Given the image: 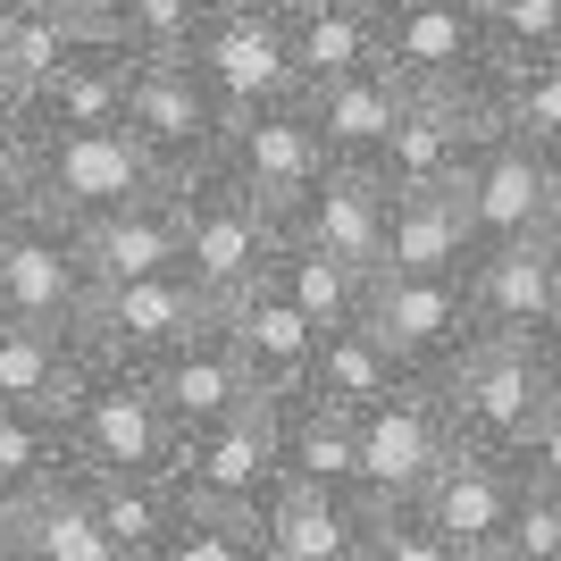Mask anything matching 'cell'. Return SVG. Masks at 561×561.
<instances>
[{
    "mask_svg": "<svg viewBox=\"0 0 561 561\" xmlns=\"http://www.w3.org/2000/svg\"><path fill=\"white\" fill-rule=\"evenodd\" d=\"M210 319H218V310L202 302V285L176 268V277L93 285V302H84L76 335H84V352H101V360H126V369H142V360H160L176 335L210 328Z\"/></svg>",
    "mask_w": 561,
    "mask_h": 561,
    "instance_id": "obj_12",
    "label": "cell"
},
{
    "mask_svg": "<svg viewBox=\"0 0 561 561\" xmlns=\"http://www.w3.org/2000/svg\"><path fill=\"white\" fill-rule=\"evenodd\" d=\"M93 43V34H76L68 18H50L43 0H25V9H9L0 18V76H9V93H18V110L43 84H59V76L76 68V50Z\"/></svg>",
    "mask_w": 561,
    "mask_h": 561,
    "instance_id": "obj_32",
    "label": "cell"
},
{
    "mask_svg": "<svg viewBox=\"0 0 561 561\" xmlns=\"http://www.w3.org/2000/svg\"><path fill=\"white\" fill-rule=\"evenodd\" d=\"M218 328H227L234 360H243V377H252L260 402H285L310 386V360H319V328H310L302 310L285 302L277 285H252V294H234L227 310H218Z\"/></svg>",
    "mask_w": 561,
    "mask_h": 561,
    "instance_id": "obj_19",
    "label": "cell"
},
{
    "mask_svg": "<svg viewBox=\"0 0 561 561\" xmlns=\"http://www.w3.org/2000/svg\"><path fill=\"white\" fill-rule=\"evenodd\" d=\"M218 0H117V43L135 59H185V43L202 34Z\"/></svg>",
    "mask_w": 561,
    "mask_h": 561,
    "instance_id": "obj_37",
    "label": "cell"
},
{
    "mask_svg": "<svg viewBox=\"0 0 561 561\" xmlns=\"http://www.w3.org/2000/svg\"><path fill=\"white\" fill-rule=\"evenodd\" d=\"M377 68L402 93H453V101H494L486 68V25L461 0H386V34H377Z\"/></svg>",
    "mask_w": 561,
    "mask_h": 561,
    "instance_id": "obj_6",
    "label": "cell"
},
{
    "mask_svg": "<svg viewBox=\"0 0 561 561\" xmlns=\"http://www.w3.org/2000/svg\"><path fill=\"white\" fill-rule=\"evenodd\" d=\"M469 260H478V234H469L461 193H394L377 277H461Z\"/></svg>",
    "mask_w": 561,
    "mask_h": 561,
    "instance_id": "obj_26",
    "label": "cell"
},
{
    "mask_svg": "<svg viewBox=\"0 0 561 561\" xmlns=\"http://www.w3.org/2000/svg\"><path fill=\"white\" fill-rule=\"evenodd\" d=\"M126 135L142 142V160L160 168V185H193L202 168H218L227 110H218L210 84L193 76V59H135V84H126Z\"/></svg>",
    "mask_w": 561,
    "mask_h": 561,
    "instance_id": "obj_7",
    "label": "cell"
},
{
    "mask_svg": "<svg viewBox=\"0 0 561 561\" xmlns=\"http://www.w3.org/2000/svg\"><path fill=\"white\" fill-rule=\"evenodd\" d=\"M461 9H469V18H478V25H486V18H494V9H503V0H461Z\"/></svg>",
    "mask_w": 561,
    "mask_h": 561,
    "instance_id": "obj_47",
    "label": "cell"
},
{
    "mask_svg": "<svg viewBox=\"0 0 561 561\" xmlns=\"http://www.w3.org/2000/svg\"><path fill=\"white\" fill-rule=\"evenodd\" d=\"M142 193H160V168L142 160V142L126 126H76V135H34V168H25V210L93 227V218L126 210Z\"/></svg>",
    "mask_w": 561,
    "mask_h": 561,
    "instance_id": "obj_4",
    "label": "cell"
},
{
    "mask_svg": "<svg viewBox=\"0 0 561 561\" xmlns=\"http://www.w3.org/2000/svg\"><path fill=\"white\" fill-rule=\"evenodd\" d=\"M377 34H386V0H302L285 9V43H294V76L310 84H344V76L377 68Z\"/></svg>",
    "mask_w": 561,
    "mask_h": 561,
    "instance_id": "obj_25",
    "label": "cell"
},
{
    "mask_svg": "<svg viewBox=\"0 0 561 561\" xmlns=\"http://www.w3.org/2000/svg\"><path fill=\"white\" fill-rule=\"evenodd\" d=\"M494 126V101H453V93H411L394 117L386 151L369 160V176L386 193H453L461 185L469 151L486 142Z\"/></svg>",
    "mask_w": 561,
    "mask_h": 561,
    "instance_id": "obj_13",
    "label": "cell"
},
{
    "mask_svg": "<svg viewBox=\"0 0 561 561\" xmlns=\"http://www.w3.org/2000/svg\"><path fill=\"white\" fill-rule=\"evenodd\" d=\"M360 328L394 352L402 377H445L453 360L478 344V319H469V285L461 277H369Z\"/></svg>",
    "mask_w": 561,
    "mask_h": 561,
    "instance_id": "obj_10",
    "label": "cell"
},
{
    "mask_svg": "<svg viewBox=\"0 0 561 561\" xmlns=\"http://www.w3.org/2000/svg\"><path fill=\"white\" fill-rule=\"evenodd\" d=\"M9 110H18V93H9V76H0V117H9Z\"/></svg>",
    "mask_w": 561,
    "mask_h": 561,
    "instance_id": "obj_48",
    "label": "cell"
},
{
    "mask_svg": "<svg viewBox=\"0 0 561 561\" xmlns=\"http://www.w3.org/2000/svg\"><path fill=\"white\" fill-rule=\"evenodd\" d=\"M545 59H561V0H503V9L486 18V68H494V84H503V76L545 68Z\"/></svg>",
    "mask_w": 561,
    "mask_h": 561,
    "instance_id": "obj_35",
    "label": "cell"
},
{
    "mask_svg": "<svg viewBox=\"0 0 561 561\" xmlns=\"http://www.w3.org/2000/svg\"><path fill=\"white\" fill-rule=\"evenodd\" d=\"M402 101H411V93H402L394 76L369 68V76H344V84H310L302 117L319 126V142H328L335 168H369L377 151H386V135H394Z\"/></svg>",
    "mask_w": 561,
    "mask_h": 561,
    "instance_id": "obj_28",
    "label": "cell"
},
{
    "mask_svg": "<svg viewBox=\"0 0 561 561\" xmlns=\"http://www.w3.org/2000/svg\"><path fill=\"white\" fill-rule=\"evenodd\" d=\"M436 394H445L453 445L494 453V461L519 469L537 420L553 411V394H561V377H553V360H545L537 335H478V344L436 377Z\"/></svg>",
    "mask_w": 561,
    "mask_h": 561,
    "instance_id": "obj_1",
    "label": "cell"
},
{
    "mask_svg": "<svg viewBox=\"0 0 561 561\" xmlns=\"http://www.w3.org/2000/svg\"><path fill=\"white\" fill-rule=\"evenodd\" d=\"M76 243H84L93 285L176 277V268H185V218H176V185L142 193V202H126V210L93 218V227H76Z\"/></svg>",
    "mask_w": 561,
    "mask_h": 561,
    "instance_id": "obj_21",
    "label": "cell"
},
{
    "mask_svg": "<svg viewBox=\"0 0 561 561\" xmlns=\"http://www.w3.org/2000/svg\"><path fill=\"white\" fill-rule=\"evenodd\" d=\"M25 168H34V135H25V117L9 110L0 117V193H25Z\"/></svg>",
    "mask_w": 561,
    "mask_h": 561,
    "instance_id": "obj_42",
    "label": "cell"
},
{
    "mask_svg": "<svg viewBox=\"0 0 561 561\" xmlns=\"http://www.w3.org/2000/svg\"><path fill=\"white\" fill-rule=\"evenodd\" d=\"M519 478H528V486H553V494H561V394H553V411L537 420L528 453H519Z\"/></svg>",
    "mask_w": 561,
    "mask_h": 561,
    "instance_id": "obj_41",
    "label": "cell"
},
{
    "mask_svg": "<svg viewBox=\"0 0 561 561\" xmlns=\"http://www.w3.org/2000/svg\"><path fill=\"white\" fill-rule=\"evenodd\" d=\"M151 561H260V537H252V519H227V512L185 503V519L168 528V545Z\"/></svg>",
    "mask_w": 561,
    "mask_h": 561,
    "instance_id": "obj_38",
    "label": "cell"
},
{
    "mask_svg": "<svg viewBox=\"0 0 561 561\" xmlns=\"http://www.w3.org/2000/svg\"><path fill=\"white\" fill-rule=\"evenodd\" d=\"M193 76L210 84V101L234 117L252 110H285V101H302V76H294V43H285V9L268 0H218L202 34L185 43Z\"/></svg>",
    "mask_w": 561,
    "mask_h": 561,
    "instance_id": "obj_5",
    "label": "cell"
},
{
    "mask_svg": "<svg viewBox=\"0 0 561 561\" xmlns=\"http://www.w3.org/2000/svg\"><path fill=\"white\" fill-rule=\"evenodd\" d=\"M142 377H151V394H160L168 427H176V445H185V436H202V427H218V420H234L243 402H260L218 319H210V328H193V335H176L160 360H142Z\"/></svg>",
    "mask_w": 561,
    "mask_h": 561,
    "instance_id": "obj_17",
    "label": "cell"
},
{
    "mask_svg": "<svg viewBox=\"0 0 561 561\" xmlns=\"http://www.w3.org/2000/svg\"><path fill=\"white\" fill-rule=\"evenodd\" d=\"M411 377L394 369V352L377 344L369 328H328L319 335V360H310V402H328V411H344V420H360V411H377L386 394H402Z\"/></svg>",
    "mask_w": 561,
    "mask_h": 561,
    "instance_id": "obj_30",
    "label": "cell"
},
{
    "mask_svg": "<svg viewBox=\"0 0 561 561\" xmlns=\"http://www.w3.org/2000/svg\"><path fill=\"white\" fill-rule=\"evenodd\" d=\"M0 561H9V519H0Z\"/></svg>",
    "mask_w": 561,
    "mask_h": 561,
    "instance_id": "obj_49",
    "label": "cell"
},
{
    "mask_svg": "<svg viewBox=\"0 0 561 561\" xmlns=\"http://www.w3.org/2000/svg\"><path fill=\"white\" fill-rule=\"evenodd\" d=\"M50 18H68L76 34H117V0H43Z\"/></svg>",
    "mask_w": 561,
    "mask_h": 561,
    "instance_id": "obj_43",
    "label": "cell"
},
{
    "mask_svg": "<svg viewBox=\"0 0 561 561\" xmlns=\"http://www.w3.org/2000/svg\"><path fill=\"white\" fill-rule=\"evenodd\" d=\"M260 561H268V553H260Z\"/></svg>",
    "mask_w": 561,
    "mask_h": 561,
    "instance_id": "obj_52",
    "label": "cell"
},
{
    "mask_svg": "<svg viewBox=\"0 0 561 561\" xmlns=\"http://www.w3.org/2000/svg\"><path fill=\"white\" fill-rule=\"evenodd\" d=\"M328 168H335V160H328V142H319V126L302 117V101L234 117L227 142H218V176H227V185H243L260 210H277V218H294V202H302Z\"/></svg>",
    "mask_w": 561,
    "mask_h": 561,
    "instance_id": "obj_14",
    "label": "cell"
},
{
    "mask_svg": "<svg viewBox=\"0 0 561 561\" xmlns=\"http://www.w3.org/2000/svg\"><path fill=\"white\" fill-rule=\"evenodd\" d=\"M93 302V268L68 218L25 210L18 234L0 243V319H34V328H76Z\"/></svg>",
    "mask_w": 561,
    "mask_h": 561,
    "instance_id": "obj_15",
    "label": "cell"
},
{
    "mask_svg": "<svg viewBox=\"0 0 561 561\" xmlns=\"http://www.w3.org/2000/svg\"><path fill=\"white\" fill-rule=\"evenodd\" d=\"M519 478L512 461H494V453H469L453 445L445 469L427 478V494L411 512L453 545V561H503V537H512V512H519Z\"/></svg>",
    "mask_w": 561,
    "mask_h": 561,
    "instance_id": "obj_16",
    "label": "cell"
},
{
    "mask_svg": "<svg viewBox=\"0 0 561 561\" xmlns=\"http://www.w3.org/2000/svg\"><path fill=\"white\" fill-rule=\"evenodd\" d=\"M453 453V420L436 377H411L402 394H386L377 411H360V503L369 512H411L427 494V478Z\"/></svg>",
    "mask_w": 561,
    "mask_h": 561,
    "instance_id": "obj_8",
    "label": "cell"
},
{
    "mask_svg": "<svg viewBox=\"0 0 561 561\" xmlns=\"http://www.w3.org/2000/svg\"><path fill=\"white\" fill-rule=\"evenodd\" d=\"M176 486H185V503H202V512L260 519V503L285 486V469H277V402H243L234 420L185 436V445H176Z\"/></svg>",
    "mask_w": 561,
    "mask_h": 561,
    "instance_id": "obj_9",
    "label": "cell"
},
{
    "mask_svg": "<svg viewBox=\"0 0 561 561\" xmlns=\"http://www.w3.org/2000/svg\"><path fill=\"white\" fill-rule=\"evenodd\" d=\"M268 285H277L319 335H328V328H360V302H369V277H360V268H344V260H328V252H302V243H285V252H277Z\"/></svg>",
    "mask_w": 561,
    "mask_h": 561,
    "instance_id": "obj_33",
    "label": "cell"
},
{
    "mask_svg": "<svg viewBox=\"0 0 561 561\" xmlns=\"http://www.w3.org/2000/svg\"><path fill=\"white\" fill-rule=\"evenodd\" d=\"M93 486V512L110 528L117 561H151L168 545V528L185 519V486H176V469L168 478H84Z\"/></svg>",
    "mask_w": 561,
    "mask_h": 561,
    "instance_id": "obj_31",
    "label": "cell"
},
{
    "mask_svg": "<svg viewBox=\"0 0 561 561\" xmlns=\"http://www.w3.org/2000/svg\"><path fill=\"white\" fill-rule=\"evenodd\" d=\"M9 9H25V0H0V18H9Z\"/></svg>",
    "mask_w": 561,
    "mask_h": 561,
    "instance_id": "obj_50",
    "label": "cell"
},
{
    "mask_svg": "<svg viewBox=\"0 0 561 561\" xmlns=\"http://www.w3.org/2000/svg\"><path fill=\"white\" fill-rule=\"evenodd\" d=\"M537 344H545V360H553V377H561V310H553V328H545Z\"/></svg>",
    "mask_w": 561,
    "mask_h": 561,
    "instance_id": "obj_46",
    "label": "cell"
},
{
    "mask_svg": "<svg viewBox=\"0 0 561 561\" xmlns=\"http://www.w3.org/2000/svg\"><path fill=\"white\" fill-rule=\"evenodd\" d=\"M386 210H394V193L377 185L369 168H328V176L294 202L285 243L328 252V260H344V268H360V277H377V252H386Z\"/></svg>",
    "mask_w": 561,
    "mask_h": 561,
    "instance_id": "obj_18",
    "label": "cell"
},
{
    "mask_svg": "<svg viewBox=\"0 0 561 561\" xmlns=\"http://www.w3.org/2000/svg\"><path fill=\"white\" fill-rule=\"evenodd\" d=\"M68 436H59V411H0V512L25 503L34 486L68 478Z\"/></svg>",
    "mask_w": 561,
    "mask_h": 561,
    "instance_id": "obj_34",
    "label": "cell"
},
{
    "mask_svg": "<svg viewBox=\"0 0 561 561\" xmlns=\"http://www.w3.org/2000/svg\"><path fill=\"white\" fill-rule=\"evenodd\" d=\"M503 561H561V494L553 486H519L512 537H503Z\"/></svg>",
    "mask_w": 561,
    "mask_h": 561,
    "instance_id": "obj_39",
    "label": "cell"
},
{
    "mask_svg": "<svg viewBox=\"0 0 561 561\" xmlns=\"http://www.w3.org/2000/svg\"><path fill=\"white\" fill-rule=\"evenodd\" d=\"M59 436L84 478H168L176 469V427H168L151 377L126 360L84 352L76 386L59 394Z\"/></svg>",
    "mask_w": 561,
    "mask_h": 561,
    "instance_id": "obj_2",
    "label": "cell"
},
{
    "mask_svg": "<svg viewBox=\"0 0 561 561\" xmlns=\"http://www.w3.org/2000/svg\"><path fill=\"white\" fill-rule=\"evenodd\" d=\"M18 218H25V193H0V243L18 234Z\"/></svg>",
    "mask_w": 561,
    "mask_h": 561,
    "instance_id": "obj_45",
    "label": "cell"
},
{
    "mask_svg": "<svg viewBox=\"0 0 561 561\" xmlns=\"http://www.w3.org/2000/svg\"><path fill=\"white\" fill-rule=\"evenodd\" d=\"M360 561H453V545L436 537L420 512H377V519H369V545H360Z\"/></svg>",
    "mask_w": 561,
    "mask_h": 561,
    "instance_id": "obj_40",
    "label": "cell"
},
{
    "mask_svg": "<svg viewBox=\"0 0 561 561\" xmlns=\"http://www.w3.org/2000/svg\"><path fill=\"white\" fill-rule=\"evenodd\" d=\"M176 218H185V277L202 285V302L227 310L234 294L268 285L285 252V218L260 210L243 185H227L218 168H202L193 185H176Z\"/></svg>",
    "mask_w": 561,
    "mask_h": 561,
    "instance_id": "obj_3",
    "label": "cell"
},
{
    "mask_svg": "<svg viewBox=\"0 0 561 561\" xmlns=\"http://www.w3.org/2000/svg\"><path fill=\"white\" fill-rule=\"evenodd\" d=\"M369 503L360 494H319V486H277L260 503L252 537L268 561H360L369 545Z\"/></svg>",
    "mask_w": 561,
    "mask_h": 561,
    "instance_id": "obj_22",
    "label": "cell"
},
{
    "mask_svg": "<svg viewBox=\"0 0 561 561\" xmlns=\"http://www.w3.org/2000/svg\"><path fill=\"white\" fill-rule=\"evenodd\" d=\"M494 126H512L519 142H537L545 160H561V59L528 76H503L494 84Z\"/></svg>",
    "mask_w": 561,
    "mask_h": 561,
    "instance_id": "obj_36",
    "label": "cell"
},
{
    "mask_svg": "<svg viewBox=\"0 0 561 561\" xmlns=\"http://www.w3.org/2000/svg\"><path fill=\"white\" fill-rule=\"evenodd\" d=\"M76 369H84V335L76 328L0 319V411H59Z\"/></svg>",
    "mask_w": 561,
    "mask_h": 561,
    "instance_id": "obj_29",
    "label": "cell"
},
{
    "mask_svg": "<svg viewBox=\"0 0 561 561\" xmlns=\"http://www.w3.org/2000/svg\"><path fill=\"white\" fill-rule=\"evenodd\" d=\"M277 469L285 486H319V494H360V420L328 411L310 394L277 402Z\"/></svg>",
    "mask_w": 561,
    "mask_h": 561,
    "instance_id": "obj_27",
    "label": "cell"
},
{
    "mask_svg": "<svg viewBox=\"0 0 561 561\" xmlns=\"http://www.w3.org/2000/svg\"><path fill=\"white\" fill-rule=\"evenodd\" d=\"M126 84H135V50L117 43V34H93V43L76 50V68L59 84L25 101V135H76V126H126Z\"/></svg>",
    "mask_w": 561,
    "mask_h": 561,
    "instance_id": "obj_24",
    "label": "cell"
},
{
    "mask_svg": "<svg viewBox=\"0 0 561 561\" xmlns=\"http://www.w3.org/2000/svg\"><path fill=\"white\" fill-rule=\"evenodd\" d=\"M537 243H545V260H553V268H561V202H553V210H545V227H537Z\"/></svg>",
    "mask_w": 561,
    "mask_h": 561,
    "instance_id": "obj_44",
    "label": "cell"
},
{
    "mask_svg": "<svg viewBox=\"0 0 561 561\" xmlns=\"http://www.w3.org/2000/svg\"><path fill=\"white\" fill-rule=\"evenodd\" d=\"M0 519H9V561H117L110 528H101V512H93L84 469L34 486L25 503H9Z\"/></svg>",
    "mask_w": 561,
    "mask_h": 561,
    "instance_id": "obj_23",
    "label": "cell"
},
{
    "mask_svg": "<svg viewBox=\"0 0 561 561\" xmlns=\"http://www.w3.org/2000/svg\"><path fill=\"white\" fill-rule=\"evenodd\" d=\"M453 193H461V210H469L478 252L486 243H528L545 227V210L561 202V160H545L537 142H519L512 126H486V142L469 151Z\"/></svg>",
    "mask_w": 561,
    "mask_h": 561,
    "instance_id": "obj_11",
    "label": "cell"
},
{
    "mask_svg": "<svg viewBox=\"0 0 561 561\" xmlns=\"http://www.w3.org/2000/svg\"><path fill=\"white\" fill-rule=\"evenodd\" d=\"M469 285V319L478 335H545L561 310V268L545 260V243H486V252L461 268Z\"/></svg>",
    "mask_w": 561,
    "mask_h": 561,
    "instance_id": "obj_20",
    "label": "cell"
},
{
    "mask_svg": "<svg viewBox=\"0 0 561 561\" xmlns=\"http://www.w3.org/2000/svg\"><path fill=\"white\" fill-rule=\"evenodd\" d=\"M268 9H302V0H268Z\"/></svg>",
    "mask_w": 561,
    "mask_h": 561,
    "instance_id": "obj_51",
    "label": "cell"
}]
</instances>
